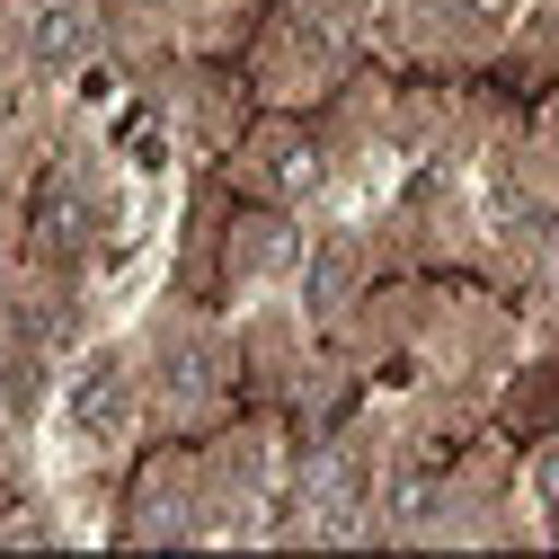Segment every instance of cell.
Here are the masks:
<instances>
[{"instance_id":"7a4b0ae2","label":"cell","mask_w":559,"mask_h":559,"mask_svg":"<svg viewBox=\"0 0 559 559\" xmlns=\"http://www.w3.org/2000/svg\"><path fill=\"white\" fill-rule=\"evenodd\" d=\"M90 10H81V0H53V10H36V27H27V53L45 62V72H62V62H81L90 53Z\"/></svg>"},{"instance_id":"6da1fadb","label":"cell","mask_w":559,"mask_h":559,"mask_svg":"<svg viewBox=\"0 0 559 559\" xmlns=\"http://www.w3.org/2000/svg\"><path fill=\"white\" fill-rule=\"evenodd\" d=\"M124 417H133L124 373H116V365H90V373L72 382V427H81L90 444H116V436H124Z\"/></svg>"},{"instance_id":"3957f363","label":"cell","mask_w":559,"mask_h":559,"mask_svg":"<svg viewBox=\"0 0 559 559\" xmlns=\"http://www.w3.org/2000/svg\"><path fill=\"white\" fill-rule=\"evenodd\" d=\"M533 498H542V507H559V453H542V462H533Z\"/></svg>"}]
</instances>
